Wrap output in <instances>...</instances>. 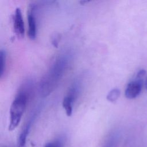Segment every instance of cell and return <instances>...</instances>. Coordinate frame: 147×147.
<instances>
[{
  "mask_svg": "<svg viewBox=\"0 0 147 147\" xmlns=\"http://www.w3.org/2000/svg\"><path fill=\"white\" fill-rule=\"evenodd\" d=\"M30 126V122H29L23 128L17 141V147H25L26 138Z\"/></svg>",
  "mask_w": 147,
  "mask_h": 147,
  "instance_id": "52a82bcc",
  "label": "cell"
},
{
  "mask_svg": "<svg viewBox=\"0 0 147 147\" xmlns=\"http://www.w3.org/2000/svg\"><path fill=\"white\" fill-rule=\"evenodd\" d=\"M142 89V81L136 80L129 83L125 89V94L128 99H134L138 96Z\"/></svg>",
  "mask_w": 147,
  "mask_h": 147,
  "instance_id": "5b68a950",
  "label": "cell"
},
{
  "mask_svg": "<svg viewBox=\"0 0 147 147\" xmlns=\"http://www.w3.org/2000/svg\"><path fill=\"white\" fill-rule=\"evenodd\" d=\"M25 86L24 85L20 88L11 103L10 109V123L8 127L9 131L14 130L18 126L26 107L29 90L26 87L27 84Z\"/></svg>",
  "mask_w": 147,
  "mask_h": 147,
  "instance_id": "7a4b0ae2",
  "label": "cell"
},
{
  "mask_svg": "<svg viewBox=\"0 0 147 147\" xmlns=\"http://www.w3.org/2000/svg\"><path fill=\"white\" fill-rule=\"evenodd\" d=\"M44 147H63V146L60 142L56 141L47 143Z\"/></svg>",
  "mask_w": 147,
  "mask_h": 147,
  "instance_id": "30bf717a",
  "label": "cell"
},
{
  "mask_svg": "<svg viewBox=\"0 0 147 147\" xmlns=\"http://www.w3.org/2000/svg\"><path fill=\"white\" fill-rule=\"evenodd\" d=\"M6 64V55L4 50L1 49L0 52V76L2 78L4 74Z\"/></svg>",
  "mask_w": 147,
  "mask_h": 147,
  "instance_id": "ba28073f",
  "label": "cell"
},
{
  "mask_svg": "<svg viewBox=\"0 0 147 147\" xmlns=\"http://www.w3.org/2000/svg\"><path fill=\"white\" fill-rule=\"evenodd\" d=\"M69 59L68 55L63 54L55 60L48 71L41 79L39 85L41 95L47 96L55 89L68 68Z\"/></svg>",
  "mask_w": 147,
  "mask_h": 147,
  "instance_id": "6da1fadb",
  "label": "cell"
},
{
  "mask_svg": "<svg viewBox=\"0 0 147 147\" xmlns=\"http://www.w3.org/2000/svg\"><path fill=\"white\" fill-rule=\"evenodd\" d=\"M145 87L146 90H147V78H146V81H145Z\"/></svg>",
  "mask_w": 147,
  "mask_h": 147,
  "instance_id": "8fae6325",
  "label": "cell"
},
{
  "mask_svg": "<svg viewBox=\"0 0 147 147\" xmlns=\"http://www.w3.org/2000/svg\"><path fill=\"white\" fill-rule=\"evenodd\" d=\"M13 26L16 36L19 38L23 37L25 33V27L21 10L20 7L16 9L13 17Z\"/></svg>",
  "mask_w": 147,
  "mask_h": 147,
  "instance_id": "277c9868",
  "label": "cell"
},
{
  "mask_svg": "<svg viewBox=\"0 0 147 147\" xmlns=\"http://www.w3.org/2000/svg\"><path fill=\"white\" fill-rule=\"evenodd\" d=\"M120 90L118 88H113L109 92L106 98L110 102H115L120 96Z\"/></svg>",
  "mask_w": 147,
  "mask_h": 147,
  "instance_id": "9c48e42d",
  "label": "cell"
},
{
  "mask_svg": "<svg viewBox=\"0 0 147 147\" xmlns=\"http://www.w3.org/2000/svg\"><path fill=\"white\" fill-rule=\"evenodd\" d=\"M75 99L76 98H74L73 96L67 94V95L64 98L63 100V102H62L63 107L65 111V113L67 115L68 117L72 115L73 105Z\"/></svg>",
  "mask_w": 147,
  "mask_h": 147,
  "instance_id": "8992f818",
  "label": "cell"
},
{
  "mask_svg": "<svg viewBox=\"0 0 147 147\" xmlns=\"http://www.w3.org/2000/svg\"><path fill=\"white\" fill-rule=\"evenodd\" d=\"M35 5H30L28 12V36L31 40L35 39L37 33L36 19L34 14Z\"/></svg>",
  "mask_w": 147,
  "mask_h": 147,
  "instance_id": "3957f363",
  "label": "cell"
}]
</instances>
